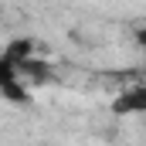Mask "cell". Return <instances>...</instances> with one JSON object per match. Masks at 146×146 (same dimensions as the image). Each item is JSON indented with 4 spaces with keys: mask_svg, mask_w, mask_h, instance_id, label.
Segmentation results:
<instances>
[{
    "mask_svg": "<svg viewBox=\"0 0 146 146\" xmlns=\"http://www.w3.org/2000/svg\"><path fill=\"white\" fill-rule=\"evenodd\" d=\"M115 115H146V85H133L112 99Z\"/></svg>",
    "mask_w": 146,
    "mask_h": 146,
    "instance_id": "obj_1",
    "label": "cell"
},
{
    "mask_svg": "<svg viewBox=\"0 0 146 146\" xmlns=\"http://www.w3.org/2000/svg\"><path fill=\"white\" fill-rule=\"evenodd\" d=\"M3 58H7L10 65H17V68H21L27 58H34V41H31V37H14V41L3 48Z\"/></svg>",
    "mask_w": 146,
    "mask_h": 146,
    "instance_id": "obj_2",
    "label": "cell"
},
{
    "mask_svg": "<svg viewBox=\"0 0 146 146\" xmlns=\"http://www.w3.org/2000/svg\"><path fill=\"white\" fill-rule=\"evenodd\" d=\"M24 75H27V82H37V85H44V82H51V78H54L51 65H44L37 54H34V58H27V61L21 65V78H24Z\"/></svg>",
    "mask_w": 146,
    "mask_h": 146,
    "instance_id": "obj_3",
    "label": "cell"
},
{
    "mask_svg": "<svg viewBox=\"0 0 146 146\" xmlns=\"http://www.w3.org/2000/svg\"><path fill=\"white\" fill-rule=\"evenodd\" d=\"M0 99L14 102V106H31V92H27V82H14V85H3L0 88Z\"/></svg>",
    "mask_w": 146,
    "mask_h": 146,
    "instance_id": "obj_4",
    "label": "cell"
},
{
    "mask_svg": "<svg viewBox=\"0 0 146 146\" xmlns=\"http://www.w3.org/2000/svg\"><path fill=\"white\" fill-rule=\"evenodd\" d=\"M14 82H21V68L10 65V61L0 54V88H3V85H14Z\"/></svg>",
    "mask_w": 146,
    "mask_h": 146,
    "instance_id": "obj_5",
    "label": "cell"
},
{
    "mask_svg": "<svg viewBox=\"0 0 146 146\" xmlns=\"http://www.w3.org/2000/svg\"><path fill=\"white\" fill-rule=\"evenodd\" d=\"M136 41H139V48H146V27H143V31H136Z\"/></svg>",
    "mask_w": 146,
    "mask_h": 146,
    "instance_id": "obj_6",
    "label": "cell"
}]
</instances>
